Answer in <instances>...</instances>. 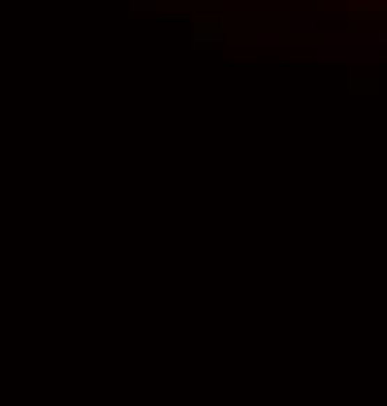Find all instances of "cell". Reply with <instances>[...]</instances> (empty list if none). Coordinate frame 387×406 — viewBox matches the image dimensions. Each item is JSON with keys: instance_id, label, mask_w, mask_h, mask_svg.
Instances as JSON below:
<instances>
[{"instance_id": "6da1fadb", "label": "cell", "mask_w": 387, "mask_h": 406, "mask_svg": "<svg viewBox=\"0 0 387 406\" xmlns=\"http://www.w3.org/2000/svg\"><path fill=\"white\" fill-rule=\"evenodd\" d=\"M379 43H387V31H384V36H379Z\"/></svg>"}]
</instances>
